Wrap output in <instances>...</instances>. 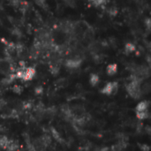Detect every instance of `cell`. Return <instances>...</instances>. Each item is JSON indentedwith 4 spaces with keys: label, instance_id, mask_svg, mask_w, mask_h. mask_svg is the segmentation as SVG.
<instances>
[{
    "label": "cell",
    "instance_id": "6da1fadb",
    "mask_svg": "<svg viewBox=\"0 0 151 151\" xmlns=\"http://www.w3.org/2000/svg\"><path fill=\"white\" fill-rule=\"evenodd\" d=\"M141 82H142V81L137 76H135L127 86V91L131 97H133L134 99H138L141 97V96H142Z\"/></svg>",
    "mask_w": 151,
    "mask_h": 151
},
{
    "label": "cell",
    "instance_id": "30bf717a",
    "mask_svg": "<svg viewBox=\"0 0 151 151\" xmlns=\"http://www.w3.org/2000/svg\"><path fill=\"white\" fill-rule=\"evenodd\" d=\"M149 116H150L149 110L148 111H136V117H137V119H139L141 120L148 119Z\"/></svg>",
    "mask_w": 151,
    "mask_h": 151
},
{
    "label": "cell",
    "instance_id": "ba28073f",
    "mask_svg": "<svg viewBox=\"0 0 151 151\" xmlns=\"http://www.w3.org/2000/svg\"><path fill=\"white\" fill-rule=\"evenodd\" d=\"M100 81L99 76L96 73H91L89 76V83L92 87H96Z\"/></svg>",
    "mask_w": 151,
    "mask_h": 151
},
{
    "label": "cell",
    "instance_id": "5bb4252c",
    "mask_svg": "<svg viewBox=\"0 0 151 151\" xmlns=\"http://www.w3.org/2000/svg\"><path fill=\"white\" fill-rule=\"evenodd\" d=\"M35 92L36 95H42V92H43V88L42 87H36L35 89Z\"/></svg>",
    "mask_w": 151,
    "mask_h": 151
},
{
    "label": "cell",
    "instance_id": "9a60e30c",
    "mask_svg": "<svg viewBox=\"0 0 151 151\" xmlns=\"http://www.w3.org/2000/svg\"><path fill=\"white\" fill-rule=\"evenodd\" d=\"M141 148H142V150H150L149 147H145V146H142V147H141Z\"/></svg>",
    "mask_w": 151,
    "mask_h": 151
},
{
    "label": "cell",
    "instance_id": "8fae6325",
    "mask_svg": "<svg viewBox=\"0 0 151 151\" xmlns=\"http://www.w3.org/2000/svg\"><path fill=\"white\" fill-rule=\"evenodd\" d=\"M12 91H13L15 94L19 95V94H21V93H22V91H23V88H22L21 86H19V85H15V86H13V88H12Z\"/></svg>",
    "mask_w": 151,
    "mask_h": 151
},
{
    "label": "cell",
    "instance_id": "8992f818",
    "mask_svg": "<svg viewBox=\"0 0 151 151\" xmlns=\"http://www.w3.org/2000/svg\"><path fill=\"white\" fill-rule=\"evenodd\" d=\"M118 72V65L116 64H110L106 68V73L109 76H113Z\"/></svg>",
    "mask_w": 151,
    "mask_h": 151
},
{
    "label": "cell",
    "instance_id": "7c38bea8",
    "mask_svg": "<svg viewBox=\"0 0 151 151\" xmlns=\"http://www.w3.org/2000/svg\"><path fill=\"white\" fill-rule=\"evenodd\" d=\"M106 1H107V0H90V2H91L94 5H96V6H100V5H102V4H105Z\"/></svg>",
    "mask_w": 151,
    "mask_h": 151
},
{
    "label": "cell",
    "instance_id": "277c9868",
    "mask_svg": "<svg viewBox=\"0 0 151 151\" xmlns=\"http://www.w3.org/2000/svg\"><path fill=\"white\" fill-rule=\"evenodd\" d=\"M81 64V58H71V59H68L65 63L66 66L68 68H78Z\"/></svg>",
    "mask_w": 151,
    "mask_h": 151
},
{
    "label": "cell",
    "instance_id": "5b68a950",
    "mask_svg": "<svg viewBox=\"0 0 151 151\" xmlns=\"http://www.w3.org/2000/svg\"><path fill=\"white\" fill-rule=\"evenodd\" d=\"M12 140H9L6 136H1L0 137V149L3 150H8L10 143Z\"/></svg>",
    "mask_w": 151,
    "mask_h": 151
},
{
    "label": "cell",
    "instance_id": "9c48e42d",
    "mask_svg": "<svg viewBox=\"0 0 151 151\" xmlns=\"http://www.w3.org/2000/svg\"><path fill=\"white\" fill-rule=\"evenodd\" d=\"M136 50V46L132 43V42H127L126 45H125V52L127 54H129V53H132L134 51Z\"/></svg>",
    "mask_w": 151,
    "mask_h": 151
},
{
    "label": "cell",
    "instance_id": "7a4b0ae2",
    "mask_svg": "<svg viewBox=\"0 0 151 151\" xmlns=\"http://www.w3.org/2000/svg\"><path fill=\"white\" fill-rule=\"evenodd\" d=\"M35 75V69L34 67H25V66H21V68L18 69L15 73V77L17 79L25 81L32 80Z\"/></svg>",
    "mask_w": 151,
    "mask_h": 151
},
{
    "label": "cell",
    "instance_id": "3957f363",
    "mask_svg": "<svg viewBox=\"0 0 151 151\" xmlns=\"http://www.w3.org/2000/svg\"><path fill=\"white\" fill-rule=\"evenodd\" d=\"M119 88V84L116 81H111L108 82L101 90V93L106 96H112L117 93Z\"/></svg>",
    "mask_w": 151,
    "mask_h": 151
},
{
    "label": "cell",
    "instance_id": "4fadbf2b",
    "mask_svg": "<svg viewBox=\"0 0 151 151\" xmlns=\"http://www.w3.org/2000/svg\"><path fill=\"white\" fill-rule=\"evenodd\" d=\"M51 132H52V135H53V137H54L57 141H59V140H60V135L58 134V132H57L54 128H52Z\"/></svg>",
    "mask_w": 151,
    "mask_h": 151
},
{
    "label": "cell",
    "instance_id": "52a82bcc",
    "mask_svg": "<svg viewBox=\"0 0 151 151\" xmlns=\"http://www.w3.org/2000/svg\"><path fill=\"white\" fill-rule=\"evenodd\" d=\"M136 111H148L149 110V102L148 101H142L140 102L136 108H135Z\"/></svg>",
    "mask_w": 151,
    "mask_h": 151
}]
</instances>
